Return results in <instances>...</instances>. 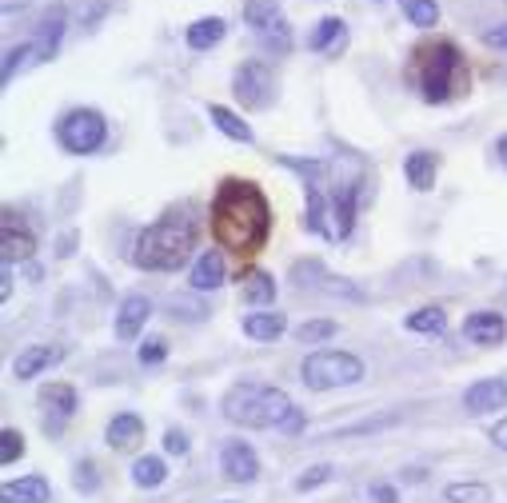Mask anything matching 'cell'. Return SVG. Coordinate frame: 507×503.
<instances>
[{
	"instance_id": "cell-1",
	"label": "cell",
	"mask_w": 507,
	"mask_h": 503,
	"mask_svg": "<svg viewBox=\"0 0 507 503\" xmlns=\"http://www.w3.org/2000/svg\"><path fill=\"white\" fill-rule=\"evenodd\" d=\"M212 236L236 260L260 256L272 236V204L256 180L228 176L212 196Z\"/></svg>"
},
{
	"instance_id": "cell-2",
	"label": "cell",
	"mask_w": 507,
	"mask_h": 503,
	"mask_svg": "<svg viewBox=\"0 0 507 503\" xmlns=\"http://www.w3.org/2000/svg\"><path fill=\"white\" fill-rule=\"evenodd\" d=\"M408 80L428 104H448L472 88V68L452 40H423L408 60Z\"/></svg>"
},
{
	"instance_id": "cell-3",
	"label": "cell",
	"mask_w": 507,
	"mask_h": 503,
	"mask_svg": "<svg viewBox=\"0 0 507 503\" xmlns=\"http://www.w3.org/2000/svg\"><path fill=\"white\" fill-rule=\"evenodd\" d=\"M224 416L240 428H283V419L296 411L292 396L283 388L268 384H236L224 391Z\"/></svg>"
},
{
	"instance_id": "cell-4",
	"label": "cell",
	"mask_w": 507,
	"mask_h": 503,
	"mask_svg": "<svg viewBox=\"0 0 507 503\" xmlns=\"http://www.w3.org/2000/svg\"><path fill=\"white\" fill-rule=\"evenodd\" d=\"M192 244H196V228L188 220H160L136 236L132 260L144 271H176L188 260Z\"/></svg>"
},
{
	"instance_id": "cell-5",
	"label": "cell",
	"mask_w": 507,
	"mask_h": 503,
	"mask_svg": "<svg viewBox=\"0 0 507 503\" xmlns=\"http://www.w3.org/2000/svg\"><path fill=\"white\" fill-rule=\"evenodd\" d=\"M300 376L312 391H332V388H348L363 380V360L352 351H312L300 364Z\"/></svg>"
},
{
	"instance_id": "cell-6",
	"label": "cell",
	"mask_w": 507,
	"mask_h": 503,
	"mask_svg": "<svg viewBox=\"0 0 507 503\" xmlns=\"http://www.w3.org/2000/svg\"><path fill=\"white\" fill-rule=\"evenodd\" d=\"M104 136H108V124L96 108H76V113H68L60 120V144L76 156L96 153V148L104 144Z\"/></svg>"
},
{
	"instance_id": "cell-7",
	"label": "cell",
	"mask_w": 507,
	"mask_h": 503,
	"mask_svg": "<svg viewBox=\"0 0 507 503\" xmlns=\"http://www.w3.org/2000/svg\"><path fill=\"white\" fill-rule=\"evenodd\" d=\"M244 20L248 28L263 40L268 53H288L292 48V33H288V20H283L276 0H248L244 5Z\"/></svg>"
},
{
	"instance_id": "cell-8",
	"label": "cell",
	"mask_w": 507,
	"mask_h": 503,
	"mask_svg": "<svg viewBox=\"0 0 507 503\" xmlns=\"http://www.w3.org/2000/svg\"><path fill=\"white\" fill-rule=\"evenodd\" d=\"M232 93H236L240 104L248 108H268L272 104V68L260 64V60H248V64L236 68V76H232Z\"/></svg>"
},
{
	"instance_id": "cell-9",
	"label": "cell",
	"mask_w": 507,
	"mask_h": 503,
	"mask_svg": "<svg viewBox=\"0 0 507 503\" xmlns=\"http://www.w3.org/2000/svg\"><path fill=\"white\" fill-rule=\"evenodd\" d=\"M33 252H36V236L20 224L16 212H5V220H0V260L16 264V260H33Z\"/></svg>"
},
{
	"instance_id": "cell-10",
	"label": "cell",
	"mask_w": 507,
	"mask_h": 503,
	"mask_svg": "<svg viewBox=\"0 0 507 503\" xmlns=\"http://www.w3.org/2000/svg\"><path fill=\"white\" fill-rule=\"evenodd\" d=\"M220 468H224V476L232 484H252V479L260 476V459L244 439H228V444L220 448Z\"/></svg>"
},
{
	"instance_id": "cell-11",
	"label": "cell",
	"mask_w": 507,
	"mask_h": 503,
	"mask_svg": "<svg viewBox=\"0 0 507 503\" xmlns=\"http://www.w3.org/2000/svg\"><path fill=\"white\" fill-rule=\"evenodd\" d=\"M507 404V380H480L463 391V408L472 416H488V411H500Z\"/></svg>"
},
{
	"instance_id": "cell-12",
	"label": "cell",
	"mask_w": 507,
	"mask_h": 503,
	"mask_svg": "<svg viewBox=\"0 0 507 503\" xmlns=\"http://www.w3.org/2000/svg\"><path fill=\"white\" fill-rule=\"evenodd\" d=\"M65 360V348H53V344H36V348H25L20 356L13 360V376L16 380H36L40 371L56 368Z\"/></svg>"
},
{
	"instance_id": "cell-13",
	"label": "cell",
	"mask_w": 507,
	"mask_h": 503,
	"mask_svg": "<svg viewBox=\"0 0 507 503\" xmlns=\"http://www.w3.org/2000/svg\"><path fill=\"white\" fill-rule=\"evenodd\" d=\"M60 40H65V8H48V13L40 16L36 36H33V44H36V60H40V64L56 56Z\"/></svg>"
},
{
	"instance_id": "cell-14",
	"label": "cell",
	"mask_w": 507,
	"mask_h": 503,
	"mask_svg": "<svg viewBox=\"0 0 507 503\" xmlns=\"http://www.w3.org/2000/svg\"><path fill=\"white\" fill-rule=\"evenodd\" d=\"M463 336H468L472 344L495 348V344H503L507 324H503L500 311H475V316H468V324H463Z\"/></svg>"
},
{
	"instance_id": "cell-15",
	"label": "cell",
	"mask_w": 507,
	"mask_h": 503,
	"mask_svg": "<svg viewBox=\"0 0 507 503\" xmlns=\"http://www.w3.org/2000/svg\"><path fill=\"white\" fill-rule=\"evenodd\" d=\"M104 444L116 448V451L140 448V444H144V419L132 416V411H120L113 424H108V431H104Z\"/></svg>"
},
{
	"instance_id": "cell-16",
	"label": "cell",
	"mask_w": 507,
	"mask_h": 503,
	"mask_svg": "<svg viewBox=\"0 0 507 503\" xmlns=\"http://www.w3.org/2000/svg\"><path fill=\"white\" fill-rule=\"evenodd\" d=\"M53 499V488H48L45 476H25V479H8L0 488V503H48Z\"/></svg>"
},
{
	"instance_id": "cell-17",
	"label": "cell",
	"mask_w": 507,
	"mask_h": 503,
	"mask_svg": "<svg viewBox=\"0 0 507 503\" xmlns=\"http://www.w3.org/2000/svg\"><path fill=\"white\" fill-rule=\"evenodd\" d=\"M148 316H152V304L144 296H128L124 304H120V316H116V336L120 340H136L140 336V328L148 324Z\"/></svg>"
},
{
	"instance_id": "cell-18",
	"label": "cell",
	"mask_w": 507,
	"mask_h": 503,
	"mask_svg": "<svg viewBox=\"0 0 507 503\" xmlns=\"http://www.w3.org/2000/svg\"><path fill=\"white\" fill-rule=\"evenodd\" d=\"M435 168H440V156L435 153H412L403 160V176H408V184L415 192H428L435 184Z\"/></svg>"
},
{
	"instance_id": "cell-19",
	"label": "cell",
	"mask_w": 507,
	"mask_h": 503,
	"mask_svg": "<svg viewBox=\"0 0 507 503\" xmlns=\"http://www.w3.org/2000/svg\"><path fill=\"white\" fill-rule=\"evenodd\" d=\"M220 284H224V260H220V252H204V256L196 260V268H192V288L216 291Z\"/></svg>"
},
{
	"instance_id": "cell-20",
	"label": "cell",
	"mask_w": 507,
	"mask_h": 503,
	"mask_svg": "<svg viewBox=\"0 0 507 503\" xmlns=\"http://www.w3.org/2000/svg\"><path fill=\"white\" fill-rule=\"evenodd\" d=\"M283 328H288L283 311H252V316H244V331L252 340H280Z\"/></svg>"
},
{
	"instance_id": "cell-21",
	"label": "cell",
	"mask_w": 507,
	"mask_h": 503,
	"mask_svg": "<svg viewBox=\"0 0 507 503\" xmlns=\"http://www.w3.org/2000/svg\"><path fill=\"white\" fill-rule=\"evenodd\" d=\"M208 116H212V124H216L224 136L240 140V144H252V128H248L236 113H232V108H224V104H212V108H208Z\"/></svg>"
},
{
	"instance_id": "cell-22",
	"label": "cell",
	"mask_w": 507,
	"mask_h": 503,
	"mask_svg": "<svg viewBox=\"0 0 507 503\" xmlns=\"http://www.w3.org/2000/svg\"><path fill=\"white\" fill-rule=\"evenodd\" d=\"M132 479H136V488H160L168 479V468L160 456H140L136 464H132Z\"/></svg>"
},
{
	"instance_id": "cell-23",
	"label": "cell",
	"mask_w": 507,
	"mask_h": 503,
	"mask_svg": "<svg viewBox=\"0 0 507 503\" xmlns=\"http://www.w3.org/2000/svg\"><path fill=\"white\" fill-rule=\"evenodd\" d=\"M224 20L220 16H204V20H196V25L188 28V44L192 48H212L216 40H224Z\"/></svg>"
},
{
	"instance_id": "cell-24",
	"label": "cell",
	"mask_w": 507,
	"mask_h": 503,
	"mask_svg": "<svg viewBox=\"0 0 507 503\" xmlns=\"http://www.w3.org/2000/svg\"><path fill=\"white\" fill-rule=\"evenodd\" d=\"M40 404L45 408H53V411H60V416H73L76 411V391L68 388V384H45L40 388Z\"/></svg>"
},
{
	"instance_id": "cell-25",
	"label": "cell",
	"mask_w": 507,
	"mask_h": 503,
	"mask_svg": "<svg viewBox=\"0 0 507 503\" xmlns=\"http://www.w3.org/2000/svg\"><path fill=\"white\" fill-rule=\"evenodd\" d=\"M244 296H248V304H272V300H276V284H272L268 271H248Z\"/></svg>"
},
{
	"instance_id": "cell-26",
	"label": "cell",
	"mask_w": 507,
	"mask_h": 503,
	"mask_svg": "<svg viewBox=\"0 0 507 503\" xmlns=\"http://www.w3.org/2000/svg\"><path fill=\"white\" fill-rule=\"evenodd\" d=\"M408 328L423 331V336H440L448 328V316H443V308H420L415 316H408Z\"/></svg>"
},
{
	"instance_id": "cell-27",
	"label": "cell",
	"mask_w": 507,
	"mask_h": 503,
	"mask_svg": "<svg viewBox=\"0 0 507 503\" xmlns=\"http://www.w3.org/2000/svg\"><path fill=\"white\" fill-rule=\"evenodd\" d=\"M400 8H403V16L420 28H432L435 20H440V5H435V0H400Z\"/></svg>"
},
{
	"instance_id": "cell-28",
	"label": "cell",
	"mask_w": 507,
	"mask_h": 503,
	"mask_svg": "<svg viewBox=\"0 0 507 503\" xmlns=\"http://www.w3.org/2000/svg\"><path fill=\"white\" fill-rule=\"evenodd\" d=\"M20 64H40V60H36V44H33V40H25V44H16V48H8V56H5V84H8V80H13L16 73H20Z\"/></svg>"
},
{
	"instance_id": "cell-29",
	"label": "cell",
	"mask_w": 507,
	"mask_h": 503,
	"mask_svg": "<svg viewBox=\"0 0 507 503\" xmlns=\"http://www.w3.org/2000/svg\"><path fill=\"white\" fill-rule=\"evenodd\" d=\"M340 331L336 320H308L300 331H296V340L300 344H323V340H332Z\"/></svg>"
},
{
	"instance_id": "cell-30",
	"label": "cell",
	"mask_w": 507,
	"mask_h": 503,
	"mask_svg": "<svg viewBox=\"0 0 507 503\" xmlns=\"http://www.w3.org/2000/svg\"><path fill=\"white\" fill-rule=\"evenodd\" d=\"M443 496H448V503H488L492 491L488 484H452Z\"/></svg>"
},
{
	"instance_id": "cell-31",
	"label": "cell",
	"mask_w": 507,
	"mask_h": 503,
	"mask_svg": "<svg viewBox=\"0 0 507 503\" xmlns=\"http://www.w3.org/2000/svg\"><path fill=\"white\" fill-rule=\"evenodd\" d=\"M336 36H343V20H340V16H323L320 25H316V33H312L308 44L316 48V53H323V48H328Z\"/></svg>"
},
{
	"instance_id": "cell-32",
	"label": "cell",
	"mask_w": 507,
	"mask_h": 503,
	"mask_svg": "<svg viewBox=\"0 0 507 503\" xmlns=\"http://www.w3.org/2000/svg\"><path fill=\"white\" fill-rule=\"evenodd\" d=\"M20 451H25V436L16 428H5L0 431V464H16Z\"/></svg>"
},
{
	"instance_id": "cell-33",
	"label": "cell",
	"mask_w": 507,
	"mask_h": 503,
	"mask_svg": "<svg viewBox=\"0 0 507 503\" xmlns=\"http://www.w3.org/2000/svg\"><path fill=\"white\" fill-rule=\"evenodd\" d=\"M332 476H336V468H332V464H316V468H308V471H303V476L296 479V491H312V488L328 484Z\"/></svg>"
},
{
	"instance_id": "cell-34",
	"label": "cell",
	"mask_w": 507,
	"mask_h": 503,
	"mask_svg": "<svg viewBox=\"0 0 507 503\" xmlns=\"http://www.w3.org/2000/svg\"><path fill=\"white\" fill-rule=\"evenodd\" d=\"M168 360V344L164 340H148L144 348H140V364L144 368H156V364H164Z\"/></svg>"
},
{
	"instance_id": "cell-35",
	"label": "cell",
	"mask_w": 507,
	"mask_h": 503,
	"mask_svg": "<svg viewBox=\"0 0 507 503\" xmlns=\"http://www.w3.org/2000/svg\"><path fill=\"white\" fill-rule=\"evenodd\" d=\"M100 479H96V464H88V459H80L76 464V491H96Z\"/></svg>"
},
{
	"instance_id": "cell-36",
	"label": "cell",
	"mask_w": 507,
	"mask_h": 503,
	"mask_svg": "<svg viewBox=\"0 0 507 503\" xmlns=\"http://www.w3.org/2000/svg\"><path fill=\"white\" fill-rule=\"evenodd\" d=\"M164 451H168V456H184V451H188V436H184V431L168 428L164 431Z\"/></svg>"
},
{
	"instance_id": "cell-37",
	"label": "cell",
	"mask_w": 507,
	"mask_h": 503,
	"mask_svg": "<svg viewBox=\"0 0 507 503\" xmlns=\"http://www.w3.org/2000/svg\"><path fill=\"white\" fill-rule=\"evenodd\" d=\"M483 40H488L492 48H507V25H495V28H488V33H483Z\"/></svg>"
},
{
	"instance_id": "cell-38",
	"label": "cell",
	"mask_w": 507,
	"mask_h": 503,
	"mask_svg": "<svg viewBox=\"0 0 507 503\" xmlns=\"http://www.w3.org/2000/svg\"><path fill=\"white\" fill-rule=\"evenodd\" d=\"M372 499H376V503H395L400 496H395L392 484H376V488H372Z\"/></svg>"
},
{
	"instance_id": "cell-39",
	"label": "cell",
	"mask_w": 507,
	"mask_h": 503,
	"mask_svg": "<svg viewBox=\"0 0 507 503\" xmlns=\"http://www.w3.org/2000/svg\"><path fill=\"white\" fill-rule=\"evenodd\" d=\"M300 428H303V411L296 408V411H292V416H288V419H283V428H280V431H283V436H296V431H300Z\"/></svg>"
},
{
	"instance_id": "cell-40",
	"label": "cell",
	"mask_w": 507,
	"mask_h": 503,
	"mask_svg": "<svg viewBox=\"0 0 507 503\" xmlns=\"http://www.w3.org/2000/svg\"><path fill=\"white\" fill-rule=\"evenodd\" d=\"M492 439H495V448H503V451H507V419H500V424L492 428Z\"/></svg>"
},
{
	"instance_id": "cell-41",
	"label": "cell",
	"mask_w": 507,
	"mask_h": 503,
	"mask_svg": "<svg viewBox=\"0 0 507 503\" xmlns=\"http://www.w3.org/2000/svg\"><path fill=\"white\" fill-rule=\"evenodd\" d=\"M495 153H500V160L507 164V136H500V144H495Z\"/></svg>"
}]
</instances>
